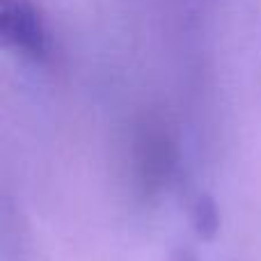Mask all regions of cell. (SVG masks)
Here are the masks:
<instances>
[{"instance_id":"6da1fadb","label":"cell","mask_w":261,"mask_h":261,"mask_svg":"<svg viewBox=\"0 0 261 261\" xmlns=\"http://www.w3.org/2000/svg\"><path fill=\"white\" fill-rule=\"evenodd\" d=\"M0 37L5 46L30 60L48 55V32L32 0H0Z\"/></svg>"},{"instance_id":"7a4b0ae2","label":"cell","mask_w":261,"mask_h":261,"mask_svg":"<svg viewBox=\"0 0 261 261\" xmlns=\"http://www.w3.org/2000/svg\"><path fill=\"white\" fill-rule=\"evenodd\" d=\"M138 158H140V174L147 181H163L167 176L174 161V151L167 138H163L161 130H144L140 138L138 147Z\"/></svg>"}]
</instances>
